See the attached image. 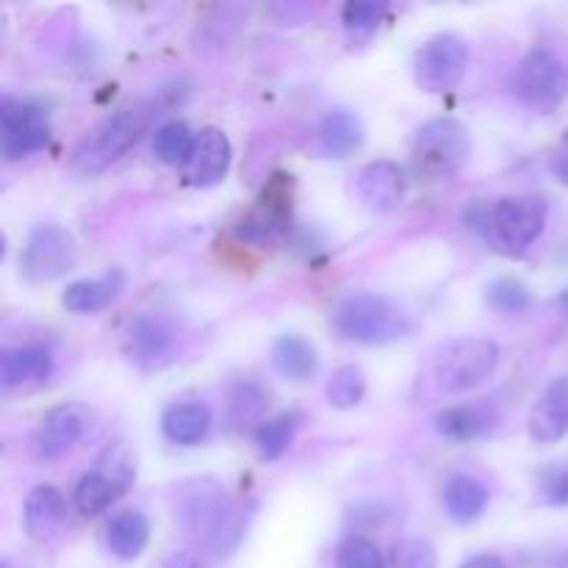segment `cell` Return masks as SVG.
Here are the masks:
<instances>
[{
	"mask_svg": "<svg viewBox=\"0 0 568 568\" xmlns=\"http://www.w3.org/2000/svg\"><path fill=\"white\" fill-rule=\"evenodd\" d=\"M547 216L549 203L538 194H514L464 211L466 225L475 227L494 250L505 255H521L532 247L547 227Z\"/></svg>",
	"mask_w": 568,
	"mask_h": 568,
	"instance_id": "cell-1",
	"label": "cell"
},
{
	"mask_svg": "<svg viewBox=\"0 0 568 568\" xmlns=\"http://www.w3.org/2000/svg\"><path fill=\"white\" fill-rule=\"evenodd\" d=\"M331 325L344 342L388 344L414 331L410 316L383 294H349L331 311Z\"/></svg>",
	"mask_w": 568,
	"mask_h": 568,
	"instance_id": "cell-2",
	"label": "cell"
},
{
	"mask_svg": "<svg viewBox=\"0 0 568 568\" xmlns=\"http://www.w3.org/2000/svg\"><path fill=\"white\" fill-rule=\"evenodd\" d=\"M181 525L186 536L205 552L225 558L244 536L242 508L225 491L200 488L186 497L181 508Z\"/></svg>",
	"mask_w": 568,
	"mask_h": 568,
	"instance_id": "cell-3",
	"label": "cell"
},
{
	"mask_svg": "<svg viewBox=\"0 0 568 568\" xmlns=\"http://www.w3.org/2000/svg\"><path fill=\"white\" fill-rule=\"evenodd\" d=\"M148 120L150 111L144 109H122L116 111V114H109L105 120H100L98 125L83 136L75 155H72L75 170L83 172V175L103 172L105 166H111L116 159H122V155L142 139V133L148 131Z\"/></svg>",
	"mask_w": 568,
	"mask_h": 568,
	"instance_id": "cell-4",
	"label": "cell"
},
{
	"mask_svg": "<svg viewBox=\"0 0 568 568\" xmlns=\"http://www.w3.org/2000/svg\"><path fill=\"white\" fill-rule=\"evenodd\" d=\"M136 480V458L125 444H111L94 460V469L78 480L72 503L83 516H98L116 503Z\"/></svg>",
	"mask_w": 568,
	"mask_h": 568,
	"instance_id": "cell-5",
	"label": "cell"
},
{
	"mask_svg": "<svg viewBox=\"0 0 568 568\" xmlns=\"http://www.w3.org/2000/svg\"><path fill=\"white\" fill-rule=\"evenodd\" d=\"M410 153L422 175L449 178L469 159V131L453 116H438L416 131Z\"/></svg>",
	"mask_w": 568,
	"mask_h": 568,
	"instance_id": "cell-6",
	"label": "cell"
},
{
	"mask_svg": "<svg viewBox=\"0 0 568 568\" xmlns=\"http://www.w3.org/2000/svg\"><path fill=\"white\" fill-rule=\"evenodd\" d=\"M499 347L488 338H455L436 358V377L444 392L466 394L486 383L499 366Z\"/></svg>",
	"mask_w": 568,
	"mask_h": 568,
	"instance_id": "cell-7",
	"label": "cell"
},
{
	"mask_svg": "<svg viewBox=\"0 0 568 568\" xmlns=\"http://www.w3.org/2000/svg\"><path fill=\"white\" fill-rule=\"evenodd\" d=\"M469 67V44L455 33H438L427 39L414 55L416 87L430 94L449 92L458 87Z\"/></svg>",
	"mask_w": 568,
	"mask_h": 568,
	"instance_id": "cell-8",
	"label": "cell"
},
{
	"mask_svg": "<svg viewBox=\"0 0 568 568\" xmlns=\"http://www.w3.org/2000/svg\"><path fill=\"white\" fill-rule=\"evenodd\" d=\"M75 255L78 247L72 233L53 222H44L28 233L20 253V272L28 283H50L72 270Z\"/></svg>",
	"mask_w": 568,
	"mask_h": 568,
	"instance_id": "cell-9",
	"label": "cell"
},
{
	"mask_svg": "<svg viewBox=\"0 0 568 568\" xmlns=\"http://www.w3.org/2000/svg\"><path fill=\"white\" fill-rule=\"evenodd\" d=\"M514 89L532 109H555L568 98V67L547 48H532L516 70Z\"/></svg>",
	"mask_w": 568,
	"mask_h": 568,
	"instance_id": "cell-10",
	"label": "cell"
},
{
	"mask_svg": "<svg viewBox=\"0 0 568 568\" xmlns=\"http://www.w3.org/2000/svg\"><path fill=\"white\" fill-rule=\"evenodd\" d=\"M50 142V122L31 100H3L0 105V150L6 161H20Z\"/></svg>",
	"mask_w": 568,
	"mask_h": 568,
	"instance_id": "cell-11",
	"label": "cell"
},
{
	"mask_svg": "<svg viewBox=\"0 0 568 568\" xmlns=\"http://www.w3.org/2000/svg\"><path fill=\"white\" fill-rule=\"evenodd\" d=\"M292 175H275L261 194L258 205L236 225L239 239L250 244H270L292 222Z\"/></svg>",
	"mask_w": 568,
	"mask_h": 568,
	"instance_id": "cell-12",
	"label": "cell"
},
{
	"mask_svg": "<svg viewBox=\"0 0 568 568\" xmlns=\"http://www.w3.org/2000/svg\"><path fill=\"white\" fill-rule=\"evenodd\" d=\"M122 349L133 364L153 369L166 364L178 349V325L164 314H139L128 322Z\"/></svg>",
	"mask_w": 568,
	"mask_h": 568,
	"instance_id": "cell-13",
	"label": "cell"
},
{
	"mask_svg": "<svg viewBox=\"0 0 568 568\" xmlns=\"http://www.w3.org/2000/svg\"><path fill=\"white\" fill-rule=\"evenodd\" d=\"M89 427H92V410L78 403L55 405L42 416L33 433V453L39 458H59L87 436Z\"/></svg>",
	"mask_w": 568,
	"mask_h": 568,
	"instance_id": "cell-14",
	"label": "cell"
},
{
	"mask_svg": "<svg viewBox=\"0 0 568 568\" xmlns=\"http://www.w3.org/2000/svg\"><path fill=\"white\" fill-rule=\"evenodd\" d=\"M231 139L220 128H200V133L194 136L192 155L183 166V178H186L189 186H216L220 181H225L227 170H231Z\"/></svg>",
	"mask_w": 568,
	"mask_h": 568,
	"instance_id": "cell-15",
	"label": "cell"
},
{
	"mask_svg": "<svg viewBox=\"0 0 568 568\" xmlns=\"http://www.w3.org/2000/svg\"><path fill=\"white\" fill-rule=\"evenodd\" d=\"M530 436L538 444H555L568 436V375L547 386L530 410Z\"/></svg>",
	"mask_w": 568,
	"mask_h": 568,
	"instance_id": "cell-16",
	"label": "cell"
},
{
	"mask_svg": "<svg viewBox=\"0 0 568 568\" xmlns=\"http://www.w3.org/2000/svg\"><path fill=\"white\" fill-rule=\"evenodd\" d=\"M405 178L394 161H372L358 175V197L372 211H392L403 203Z\"/></svg>",
	"mask_w": 568,
	"mask_h": 568,
	"instance_id": "cell-17",
	"label": "cell"
},
{
	"mask_svg": "<svg viewBox=\"0 0 568 568\" xmlns=\"http://www.w3.org/2000/svg\"><path fill=\"white\" fill-rule=\"evenodd\" d=\"M50 372H53V355H50L48 347H39V344L6 349L0 355V386L6 392L44 381Z\"/></svg>",
	"mask_w": 568,
	"mask_h": 568,
	"instance_id": "cell-18",
	"label": "cell"
},
{
	"mask_svg": "<svg viewBox=\"0 0 568 568\" xmlns=\"http://www.w3.org/2000/svg\"><path fill=\"white\" fill-rule=\"evenodd\" d=\"M122 286H125V275L120 270H111L105 275L92 277V281H78L67 286V292L61 294V303L75 316L98 314L120 297Z\"/></svg>",
	"mask_w": 568,
	"mask_h": 568,
	"instance_id": "cell-19",
	"label": "cell"
},
{
	"mask_svg": "<svg viewBox=\"0 0 568 568\" xmlns=\"http://www.w3.org/2000/svg\"><path fill=\"white\" fill-rule=\"evenodd\" d=\"M322 155L327 159H347L349 153L364 144V125L358 116L347 109H333L322 116L320 131H316Z\"/></svg>",
	"mask_w": 568,
	"mask_h": 568,
	"instance_id": "cell-20",
	"label": "cell"
},
{
	"mask_svg": "<svg viewBox=\"0 0 568 568\" xmlns=\"http://www.w3.org/2000/svg\"><path fill=\"white\" fill-rule=\"evenodd\" d=\"M211 410L203 403H178L170 405L161 416V433L170 444L178 447H194L203 442L211 430Z\"/></svg>",
	"mask_w": 568,
	"mask_h": 568,
	"instance_id": "cell-21",
	"label": "cell"
},
{
	"mask_svg": "<svg viewBox=\"0 0 568 568\" xmlns=\"http://www.w3.org/2000/svg\"><path fill=\"white\" fill-rule=\"evenodd\" d=\"M488 508V488L471 475H455L444 483V510L455 525H475Z\"/></svg>",
	"mask_w": 568,
	"mask_h": 568,
	"instance_id": "cell-22",
	"label": "cell"
},
{
	"mask_svg": "<svg viewBox=\"0 0 568 568\" xmlns=\"http://www.w3.org/2000/svg\"><path fill=\"white\" fill-rule=\"evenodd\" d=\"M497 427V416L486 405H455L436 416V430L449 442H475Z\"/></svg>",
	"mask_w": 568,
	"mask_h": 568,
	"instance_id": "cell-23",
	"label": "cell"
},
{
	"mask_svg": "<svg viewBox=\"0 0 568 568\" xmlns=\"http://www.w3.org/2000/svg\"><path fill=\"white\" fill-rule=\"evenodd\" d=\"M272 366L286 381H308L320 369V355L308 338L286 333L272 344Z\"/></svg>",
	"mask_w": 568,
	"mask_h": 568,
	"instance_id": "cell-24",
	"label": "cell"
},
{
	"mask_svg": "<svg viewBox=\"0 0 568 568\" xmlns=\"http://www.w3.org/2000/svg\"><path fill=\"white\" fill-rule=\"evenodd\" d=\"M67 503L61 497L59 488L53 486H37L26 497V510H22V521L31 538H48L55 532V527L64 521Z\"/></svg>",
	"mask_w": 568,
	"mask_h": 568,
	"instance_id": "cell-25",
	"label": "cell"
},
{
	"mask_svg": "<svg viewBox=\"0 0 568 568\" xmlns=\"http://www.w3.org/2000/svg\"><path fill=\"white\" fill-rule=\"evenodd\" d=\"M150 541V521L148 516L139 510H125V514L114 516L105 530V547L114 558L120 560H136L144 552Z\"/></svg>",
	"mask_w": 568,
	"mask_h": 568,
	"instance_id": "cell-26",
	"label": "cell"
},
{
	"mask_svg": "<svg viewBox=\"0 0 568 568\" xmlns=\"http://www.w3.org/2000/svg\"><path fill=\"white\" fill-rule=\"evenodd\" d=\"M300 422H303V416L297 410H286V414H277L275 419H266L264 425H258V430H255V447H258L261 458H281L292 447L294 436L300 430Z\"/></svg>",
	"mask_w": 568,
	"mask_h": 568,
	"instance_id": "cell-27",
	"label": "cell"
},
{
	"mask_svg": "<svg viewBox=\"0 0 568 568\" xmlns=\"http://www.w3.org/2000/svg\"><path fill=\"white\" fill-rule=\"evenodd\" d=\"M194 136H197V133H192V128H189L186 122L181 120L164 122V125L155 131V139H153L155 155H159L164 164L186 166L189 155H192V148H194Z\"/></svg>",
	"mask_w": 568,
	"mask_h": 568,
	"instance_id": "cell-28",
	"label": "cell"
},
{
	"mask_svg": "<svg viewBox=\"0 0 568 568\" xmlns=\"http://www.w3.org/2000/svg\"><path fill=\"white\" fill-rule=\"evenodd\" d=\"M325 394H327V403H331L333 408H338V410L355 408V405L366 397L364 372L353 364L338 366V369L333 372L331 381H327Z\"/></svg>",
	"mask_w": 568,
	"mask_h": 568,
	"instance_id": "cell-29",
	"label": "cell"
},
{
	"mask_svg": "<svg viewBox=\"0 0 568 568\" xmlns=\"http://www.w3.org/2000/svg\"><path fill=\"white\" fill-rule=\"evenodd\" d=\"M488 305L499 314H521L530 308L532 297L519 277H497L486 292Z\"/></svg>",
	"mask_w": 568,
	"mask_h": 568,
	"instance_id": "cell-30",
	"label": "cell"
},
{
	"mask_svg": "<svg viewBox=\"0 0 568 568\" xmlns=\"http://www.w3.org/2000/svg\"><path fill=\"white\" fill-rule=\"evenodd\" d=\"M336 568H386L377 544L364 536L344 538L336 552Z\"/></svg>",
	"mask_w": 568,
	"mask_h": 568,
	"instance_id": "cell-31",
	"label": "cell"
},
{
	"mask_svg": "<svg viewBox=\"0 0 568 568\" xmlns=\"http://www.w3.org/2000/svg\"><path fill=\"white\" fill-rule=\"evenodd\" d=\"M436 549L422 538H403L388 555V568H436Z\"/></svg>",
	"mask_w": 568,
	"mask_h": 568,
	"instance_id": "cell-32",
	"label": "cell"
},
{
	"mask_svg": "<svg viewBox=\"0 0 568 568\" xmlns=\"http://www.w3.org/2000/svg\"><path fill=\"white\" fill-rule=\"evenodd\" d=\"M538 494L547 505L568 508V460L549 464L538 471Z\"/></svg>",
	"mask_w": 568,
	"mask_h": 568,
	"instance_id": "cell-33",
	"label": "cell"
},
{
	"mask_svg": "<svg viewBox=\"0 0 568 568\" xmlns=\"http://www.w3.org/2000/svg\"><path fill=\"white\" fill-rule=\"evenodd\" d=\"M264 405H266V394L261 392L255 383H239V386L233 388L231 414H233V419L242 422V425L258 419L261 410H264Z\"/></svg>",
	"mask_w": 568,
	"mask_h": 568,
	"instance_id": "cell-34",
	"label": "cell"
},
{
	"mask_svg": "<svg viewBox=\"0 0 568 568\" xmlns=\"http://www.w3.org/2000/svg\"><path fill=\"white\" fill-rule=\"evenodd\" d=\"M386 11H388V6L375 3V0H358V3H347L344 6V26L355 33H369L381 26L383 17H386Z\"/></svg>",
	"mask_w": 568,
	"mask_h": 568,
	"instance_id": "cell-35",
	"label": "cell"
},
{
	"mask_svg": "<svg viewBox=\"0 0 568 568\" xmlns=\"http://www.w3.org/2000/svg\"><path fill=\"white\" fill-rule=\"evenodd\" d=\"M164 568H205L194 552H175L164 560Z\"/></svg>",
	"mask_w": 568,
	"mask_h": 568,
	"instance_id": "cell-36",
	"label": "cell"
},
{
	"mask_svg": "<svg viewBox=\"0 0 568 568\" xmlns=\"http://www.w3.org/2000/svg\"><path fill=\"white\" fill-rule=\"evenodd\" d=\"M552 172L558 175L560 183H566L568 186V131L564 136V150H560V153L552 159Z\"/></svg>",
	"mask_w": 568,
	"mask_h": 568,
	"instance_id": "cell-37",
	"label": "cell"
},
{
	"mask_svg": "<svg viewBox=\"0 0 568 568\" xmlns=\"http://www.w3.org/2000/svg\"><path fill=\"white\" fill-rule=\"evenodd\" d=\"M460 568H505V564L497 555H475V558L466 560Z\"/></svg>",
	"mask_w": 568,
	"mask_h": 568,
	"instance_id": "cell-38",
	"label": "cell"
},
{
	"mask_svg": "<svg viewBox=\"0 0 568 568\" xmlns=\"http://www.w3.org/2000/svg\"><path fill=\"white\" fill-rule=\"evenodd\" d=\"M558 308L564 311V314L568 316V288H564V292H560V297H558Z\"/></svg>",
	"mask_w": 568,
	"mask_h": 568,
	"instance_id": "cell-39",
	"label": "cell"
},
{
	"mask_svg": "<svg viewBox=\"0 0 568 568\" xmlns=\"http://www.w3.org/2000/svg\"><path fill=\"white\" fill-rule=\"evenodd\" d=\"M3 568H9V564H3Z\"/></svg>",
	"mask_w": 568,
	"mask_h": 568,
	"instance_id": "cell-40",
	"label": "cell"
}]
</instances>
